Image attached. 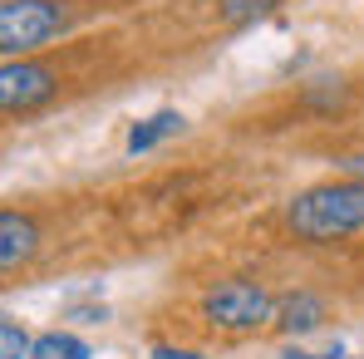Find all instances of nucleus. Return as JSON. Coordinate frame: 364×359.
<instances>
[{"label":"nucleus","instance_id":"nucleus-5","mask_svg":"<svg viewBox=\"0 0 364 359\" xmlns=\"http://www.w3.org/2000/svg\"><path fill=\"white\" fill-rule=\"evenodd\" d=\"M35 222L30 217H20V212H0V261L5 266H20V261H30L35 256Z\"/></svg>","mask_w":364,"mask_h":359},{"label":"nucleus","instance_id":"nucleus-2","mask_svg":"<svg viewBox=\"0 0 364 359\" xmlns=\"http://www.w3.org/2000/svg\"><path fill=\"white\" fill-rule=\"evenodd\" d=\"M64 10L55 0H5L0 5V50L5 55H25L35 45H45L50 35H60Z\"/></svg>","mask_w":364,"mask_h":359},{"label":"nucleus","instance_id":"nucleus-7","mask_svg":"<svg viewBox=\"0 0 364 359\" xmlns=\"http://www.w3.org/2000/svg\"><path fill=\"white\" fill-rule=\"evenodd\" d=\"M173 133H182V114L163 109V114H153V119L133 123V133H128V153H148V148H158V143L173 138Z\"/></svg>","mask_w":364,"mask_h":359},{"label":"nucleus","instance_id":"nucleus-4","mask_svg":"<svg viewBox=\"0 0 364 359\" xmlns=\"http://www.w3.org/2000/svg\"><path fill=\"white\" fill-rule=\"evenodd\" d=\"M50 94H55V74L45 64L10 60L0 69V104H5V114H25V109L45 104Z\"/></svg>","mask_w":364,"mask_h":359},{"label":"nucleus","instance_id":"nucleus-1","mask_svg":"<svg viewBox=\"0 0 364 359\" xmlns=\"http://www.w3.org/2000/svg\"><path fill=\"white\" fill-rule=\"evenodd\" d=\"M286 217H291V232L305 241H340L350 232H364V178L305 187Z\"/></svg>","mask_w":364,"mask_h":359},{"label":"nucleus","instance_id":"nucleus-8","mask_svg":"<svg viewBox=\"0 0 364 359\" xmlns=\"http://www.w3.org/2000/svg\"><path fill=\"white\" fill-rule=\"evenodd\" d=\"M30 359H89V345L79 340V335H40L35 340V355Z\"/></svg>","mask_w":364,"mask_h":359},{"label":"nucleus","instance_id":"nucleus-10","mask_svg":"<svg viewBox=\"0 0 364 359\" xmlns=\"http://www.w3.org/2000/svg\"><path fill=\"white\" fill-rule=\"evenodd\" d=\"M25 355H35V345L25 340V330H20V320H0V359H25Z\"/></svg>","mask_w":364,"mask_h":359},{"label":"nucleus","instance_id":"nucleus-11","mask_svg":"<svg viewBox=\"0 0 364 359\" xmlns=\"http://www.w3.org/2000/svg\"><path fill=\"white\" fill-rule=\"evenodd\" d=\"M153 359H207V355H192V350H173V345H158Z\"/></svg>","mask_w":364,"mask_h":359},{"label":"nucleus","instance_id":"nucleus-12","mask_svg":"<svg viewBox=\"0 0 364 359\" xmlns=\"http://www.w3.org/2000/svg\"><path fill=\"white\" fill-rule=\"evenodd\" d=\"M345 168H350V178H364V158H345Z\"/></svg>","mask_w":364,"mask_h":359},{"label":"nucleus","instance_id":"nucleus-9","mask_svg":"<svg viewBox=\"0 0 364 359\" xmlns=\"http://www.w3.org/2000/svg\"><path fill=\"white\" fill-rule=\"evenodd\" d=\"M281 0H217V15L227 20V25H251V20H261V15H271Z\"/></svg>","mask_w":364,"mask_h":359},{"label":"nucleus","instance_id":"nucleus-6","mask_svg":"<svg viewBox=\"0 0 364 359\" xmlns=\"http://www.w3.org/2000/svg\"><path fill=\"white\" fill-rule=\"evenodd\" d=\"M325 320V305L310 296V291H296V296H286L276 305V325L281 330H291V335H305V330H315Z\"/></svg>","mask_w":364,"mask_h":359},{"label":"nucleus","instance_id":"nucleus-3","mask_svg":"<svg viewBox=\"0 0 364 359\" xmlns=\"http://www.w3.org/2000/svg\"><path fill=\"white\" fill-rule=\"evenodd\" d=\"M202 310H207V320L222 325V330H256V325L276 320V300L266 296L261 286H251V281H227V286H217Z\"/></svg>","mask_w":364,"mask_h":359}]
</instances>
